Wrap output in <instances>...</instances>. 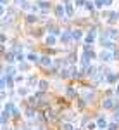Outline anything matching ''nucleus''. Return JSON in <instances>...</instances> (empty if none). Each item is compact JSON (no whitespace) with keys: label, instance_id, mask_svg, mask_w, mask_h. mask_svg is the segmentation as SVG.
Segmentation results:
<instances>
[{"label":"nucleus","instance_id":"obj_1","mask_svg":"<svg viewBox=\"0 0 119 130\" xmlns=\"http://www.w3.org/2000/svg\"><path fill=\"white\" fill-rule=\"evenodd\" d=\"M110 57H112V54H110V52H107V50H105V52H102V59H104V61H109Z\"/></svg>","mask_w":119,"mask_h":130},{"label":"nucleus","instance_id":"obj_2","mask_svg":"<svg viewBox=\"0 0 119 130\" xmlns=\"http://www.w3.org/2000/svg\"><path fill=\"white\" fill-rule=\"evenodd\" d=\"M40 62H41L43 66H49V64L52 62V61H50V57H41V61H40Z\"/></svg>","mask_w":119,"mask_h":130},{"label":"nucleus","instance_id":"obj_3","mask_svg":"<svg viewBox=\"0 0 119 130\" xmlns=\"http://www.w3.org/2000/svg\"><path fill=\"white\" fill-rule=\"evenodd\" d=\"M93 38H95V33H93V31H90V33H88V37H86V42L90 43V42H93Z\"/></svg>","mask_w":119,"mask_h":130},{"label":"nucleus","instance_id":"obj_4","mask_svg":"<svg viewBox=\"0 0 119 130\" xmlns=\"http://www.w3.org/2000/svg\"><path fill=\"white\" fill-rule=\"evenodd\" d=\"M55 12H57V16H64V9H62V5H59V7L55 9Z\"/></svg>","mask_w":119,"mask_h":130},{"label":"nucleus","instance_id":"obj_5","mask_svg":"<svg viewBox=\"0 0 119 130\" xmlns=\"http://www.w3.org/2000/svg\"><path fill=\"white\" fill-rule=\"evenodd\" d=\"M69 33H64V35H62V42H64V43H67V42H69Z\"/></svg>","mask_w":119,"mask_h":130},{"label":"nucleus","instance_id":"obj_6","mask_svg":"<svg viewBox=\"0 0 119 130\" xmlns=\"http://www.w3.org/2000/svg\"><path fill=\"white\" fill-rule=\"evenodd\" d=\"M54 43H55V38L54 37H49L47 38V45H54Z\"/></svg>","mask_w":119,"mask_h":130},{"label":"nucleus","instance_id":"obj_7","mask_svg":"<svg viewBox=\"0 0 119 130\" xmlns=\"http://www.w3.org/2000/svg\"><path fill=\"white\" fill-rule=\"evenodd\" d=\"M73 38H76V40H78V38H81V33H79L78 30H76V31H73Z\"/></svg>","mask_w":119,"mask_h":130},{"label":"nucleus","instance_id":"obj_8","mask_svg":"<svg viewBox=\"0 0 119 130\" xmlns=\"http://www.w3.org/2000/svg\"><path fill=\"white\" fill-rule=\"evenodd\" d=\"M40 7H41L43 10H47L49 9V4H47V2H40Z\"/></svg>","mask_w":119,"mask_h":130},{"label":"nucleus","instance_id":"obj_9","mask_svg":"<svg viewBox=\"0 0 119 130\" xmlns=\"http://www.w3.org/2000/svg\"><path fill=\"white\" fill-rule=\"evenodd\" d=\"M66 10H67V14H73V5H71V4H67V5H66Z\"/></svg>","mask_w":119,"mask_h":130},{"label":"nucleus","instance_id":"obj_10","mask_svg":"<svg viewBox=\"0 0 119 130\" xmlns=\"http://www.w3.org/2000/svg\"><path fill=\"white\" fill-rule=\"evenodd\" d=\"M112 106H114L112 101H105V102H104V108H112Z\"/></svg>","mask_w":119,"mask_h":130},{"label":"nucleus","instance_id":"obj_11","mask_svg":"<svg viewBox=\"0 0 119 130\" xmlns=\"http://www.w3.org/2000/svg\"><path fill=\"white\" fill-rule=\"evenodd\" d=\"M99 127L105 128V120H104V118H100V120H99Z\"/></svg>","mask_w":119,"mask_h":130},{"label":"nucleus","instance_id":"obj_12","mask_svg":"<svg viewBox=\"0 0 119 130\" xmlns=\"http://www.w3.org/2000/svg\"><path fill=\"white\" fill-rule=\"evenodd\" d=\"M28 59H30V61H33V62H35V61H38V57H36L35 54H30V56H28Z\"/></svg>","mask_w":119,"mask_h":130},{"label":"nucleus","instance_id":"obj_13","mask_svg":"<svg viewBox=\"0 0 119 130\" xmlns=\"http://www.w3.org/2000/svg\"><path fill=\"white\" fill-rule=\"evenodd\" d=\"M95 4H97V5H99V7H102V5H105V4H104V0H97V2H95Z\"/></svg>","mask_w":119,"mask_h":130},{"label":"nucleus","instance_id":"obj_14","mask_svg":"<svg viewBox=\"0 0 119 130\" xmlns=\"http://www.w3.org/2000/svg\"><path fill=\"white\" fill-rule=\"evenodd\" d=\"M107 78H109V82H114V80H116V76H114V75H109Z\"/></svg>","mask_w":119,"mask_h":130},{"label":"nucleus","instance_id":"obj_15","mask_svg":"<svg viewBox=\"0 0 119 130\" xmlns=\"http://www.w3.org/2000/svg\"><path fill=\"white\" fill-rule=\"evenodd\" d=\"M110 2H112V0H104V4H105V5H109Z\"/></svg>","mask_w":119,"mask_h":130},{"label":"nucleus","instance_id":"obj_16","mask_svg":"<svg viewBox=\"0 0 119 130\" xmlns=\"http://www.w3.org/2000/svg\"><path fill=\"white\" fill-rule=\"evenodd\" d=\"M76 2H78V5H81V4H83V0H76Z\"/></svg>","mask_w":119,"mask_h":130},{"label":"nucleus","instance_id":"obj_17","mask_svg":"<svg viewBox=\"0 0 119 130\" xmlns=\"http://www.w3.org/2000/svg\"><path fill=\"white\" fill-rule=\"evenodd\" d=\"M117 94H119V87H117Z\"/></svg>","mask_w":119,"mask_h":130}]
</instances>
